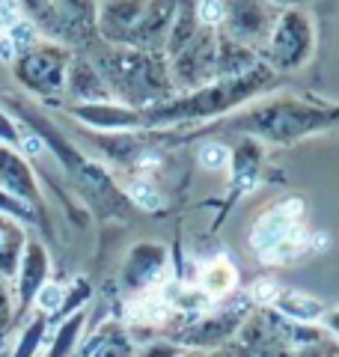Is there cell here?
<instances>
[{
    "label": "cell",
    "mask_w": 339,
    "mask_h": 357,
    "mask_svg": "<svg viewBox=\"0 0 339 357\" xmlns=\"http://www.w3.org/2000/svg\"><path fill=\"white\" fill-rule=\"evenodd\" d=\"M301 211H303V206L298 203V199H289V203L277 206L274 211H268V215L253 227V236H250L253 248L262 253V256H268L274 248H280V244L286 241L292 232L301 229V227H298Z\"/></svg>",
    "instance_id": "obj_1"
},
{
    "label": "cell",
    "mask_w": 339,
    "mask_h": 357,
    "mask_svg": "<svg viewBox=\"0 0 339 357\" xmlns=\"http://www.w3.org/2000/svg\"><path fill=\"white\" fill-rule=\"evenodd\" d=\"M42 286H45V253L36 244H30L24 265H21V304H30Z\"/></svg>",
    "instance_id": "obj_2"
},
{
    "label": "cell",
    "mask_w": 339,
    "mask_h": 357,
    "mask_svg": "<svg viewBox=\"0 0 339 357\" xmlns=\"http://www.w3.org/2000/svg\"><path fill=\"white\" fill-rule=\"evenodd\" d=\"M277 307H280V312H286L292 321H301V325L322 319V312H324L322 301H315V298H310V295H295V292L277 295Z\"/></svg>",
    "instance_id": "obj_3"
},
{
    "label": "cell",
    "mask_w": 339,
    "mask_h": 357,
    "mask_svg": "<svg viewBox=\"0 0 339 357\" xmlns=\"http://www.w3.org/2000/svg\"><path fill=\"white\" fill-rule=\"evenodd\" d=\"M232 286H235V271H232V265L226 262V259L211 262L206 271H202L199 292L206 295V298H220V295L229 292Z\"/></svg>",
    "instance_id": "obj_4"
},
{
    "label": "cell",
    "mask_w": 339,
    "mask_h": 357,
    "mask_svg": "<svg viewBox=\"0 0 339 357\" xmlns=\"http://www.w3.org/2000/svg\"><path fill=\"white\" fill-rule=\"evenodd\" d=\"M81 328H84V316L77 312V316H72L66 325H60V331L54 333V340L48 345V354L45 357H72L75 345H77V337H81Z\"/></svg>",
    "instance_id": "obj_5"
},
{
    "label": "cell",
    "mask_w": 339,
    "mask_h": 357,
    "mask_svg": "<svg viewBox=\"0 0 339 357\" xmlns=\"http://www.w3.org/2000/svg\"><path fill=\"white\" fill-rule=\"evenodd\" d=\"M42 337H45V321H42V319L30 321V328L21 333V340H18V345H15L13 357H36L39 345H42Z\"/></svg>",
    "instance_id": "obj_6"
},
{
    "label": "cell",
    "mask_w": 339,
    "mask_h": 357,
    "mask_svg": "<svg viewBox=\"0 0 339 357\" xmlns=\"http://www.w3.org/2000/svg\"><path fill=\"white\" fill-rule=\"evenodd\" d=\"M3 36L15 45V51H18V54H24V51L30 48V45L36 42V27H33V21L21 18L18 24H13V27H9V30L3 33Z\"/></svg>",
    "instance_id": "obj_7"
},
{
    "label": "cell",
    "mask_w": 339,
    "mask_h": 357,
    "mask_svg": "<svg viewBox=\"0 0 339 357\" xmlns=\"http://www.w3.org/2000/svg\"><path fill=\"white\" fill-rule=\"evenodd\" d=\"M63 301H66V295H63V289L56 283H45L36 292V304H39L42 312H56L63 307Z\"/></svg>",
    "instance_id": "obj_8"
},
{
    "label": "cell",
    "mask_w": 339,
    "mask_h": 357,
    "mask_svg": "<svg viewBox=\"0 0 339 357\" xmlns=\"http://www.w3.org/2000/svg\"><path fill=\"white\" fill-rule=\"evenodd\" d=\"M128 197H131L140 208H158V206H161V194H158L152 185H146V182H134V185L128 188Z\"/></svg>",
    "instance_id": "obj_9"
},
{
    "label": "cell",
    "mask_w": 339,
    "mask_h": 357,
    "mask_svg": "<svg viewBox=\"0 0 339 357\" xmlns=\"http://www.w3.org/2000/svg\"><path fill=\"white\" fill-rule=\"evenodd\" d=\"M199 161L206 170H220V167H226V161H229V152H226L220 143H206V146L199 149Z\"/></svg>",
    "instance_id": "obj_10"
},
{
    "label": "cell",
    "mask_w": 339,
    "mask_h": 357,
    "mask_svg": "<svg viewBox=\"0 0 339 357\" xmlns=\"http://www.w3.org/2000/svg\"><path fill=\"white\" fill-rule=\"evenodd\" d=\"M89 357H134V349L122 340H110V342H101L98 349L89 351Z\"/></svg>",
    "instance_id": "obj_11"
},
{
    "label": "cell",
    "mask_w": 339,
    "mask_h": 357,
    "mask_svg": "<svg viewBox=\"0 0 339 357\" xmlns=\"http://www.w3.org/2000/svg\"><path fill=\"white\" fill-rule=\"evenodd\" d=\"M24 18L21 15V3L18 0H0V33H6L13 24Z\"/></svg>",
    "instance_id": "obj_12"
},
{
    "label": "cell",
    "mask_w": 339,
    "mask_h": 357,
    "mask_svg": "<svg viewBox=\"0 0 339 357\" xmlns=\"http://www.w3.org/2000/svg\"><path fill=\"white\" fill-rule=\"evenodd\" d=\"M199 18L206 24H218L223 18V3L220 0H199Z\"/></svg>",
    "instance_id": "obj_13"
},
{
    "label": "cell",
    "mask_w": 339,
    "mask_h": 357,
    "mask_svg": "<svg viewBox=\"0 0 339 357\" xmlns=\"http://www.w3.org/2000/svg\"><path fill=\"white\" fill-rule=\"evenodd\" d=\"M277 295H280V286H277L274 280H259V283L253 286V298L262 301V304H274Z\"/></svg>",
    "instance_id": "obj_14"
},
{
    "label": "cell",
    "mask_w": 339,
    "mask_h": 357,
    "mask_svg": "<svg viewBox=\"0 0 339 357\" xmlns=\"http://www.w3.org/2000/svg\"><path fill=\"white\" fill-rule=\"evenodd\" d=\"M0 211H6V215H15V218H30V211L27 206L21 203V199L15 197H9L6 191H0Z\"/></svg>",
    "instance_id": "obj_15"
},
{
    "label": "cell",
    "mask_w": 339,
    "mask_h": 357,
    "mask_svg": "<svg viewBox=\"0 0 339 357\" xmlns=\"http://www.w3.org/2000/svg\"><path fill=\"white\" fill-rule=\"evenodd\" d=\"M140 357H179V351L173 349V345H149Z\"/></svg>",
    "instance_id": "obj_16"
},
{
    "label": "cell",
    "mask_w": 339,
    "mask_h": 357,
    "mask_svg": "<svg viewBox=\"0 0 339 357\" xmlns=\"http://www.w3.org/2000/svg\"><path fill=\"white\" fill-rule=\"evenodd\" d=\"M24 152L27 155H39L42 152V140L39 137H24Z\"/></svg>",
    "instance_id": "obj_17"
},
{
    "label": "cell",
    "mask_w": 339,
    "mask_h": 357,
    "mask_svg": "<svg viewBox=\"0 0 339 357\" xmlns=\"http://www.w3.org/2000/svg\"><path fill=\"white\" fill-rule=\"evenodd\" d=\"M6 307H9V295H6V289H3V283H0V319L6 316Z\"/></svg>",
    "instance_id": "obj_18"
},
{
    "label": "cell",
    "mask_w": 339,
    "mask_h": 357,
    "mask_svg": "<svg viewBox=\"0 0 339 357\" xmlns=\"http://www.w3.org/2000/svg\"><path fill=\"white\" fill-rule=\"evenodd\" d=\"M327 325H331V331H333V333H339V312H336V316L327 319Z\"/></svg>",
    "instance_id": "obj_19"
},
{
    "label": "cell",
    "mask_w": 339,
    "mask_h": 357,
    "mask_svg": "<svg viewBox=\"0 0 339 357\" xmlns=\"http://www.w3.org/2000/svg\"><path fill=\"white\" fill-rule=\"evenodd\" d=\"M214 357H223V354H214Z\"/></svg>",
    "instance_id": "obj_20"
}]
</instances>
